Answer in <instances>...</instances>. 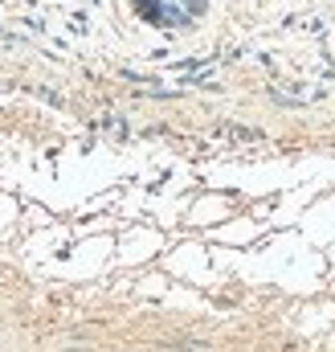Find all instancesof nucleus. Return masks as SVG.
Listing matches in <instances>:
<instances>
[{"instance_id": "obj_1", "label": "nucleus", "mask_w": 335, "mask_h": 352, "mask_svg": "<svg viewBox=\"0 0 335 352\" xmlns=\"http://www.w3.org/2000/svg\"><path fill=\"white\" fill-rule=\"evenodd\" d=\"M135 8H139L148 21L176 29V25H192V21L200 16L205 0H135Z\"/></svg>"}]
</instances>
